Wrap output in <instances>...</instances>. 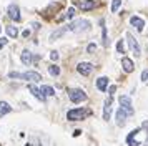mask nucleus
I'll list each match as a JSON object with an SVG mask.
<instances>
[{
  "instance_id": "7c9ffc66",
  "label": "nucleus",
  "mask_w": 148,
  "mask_h": 146,
  "mask_svg": "<svg viewBox=\"0 0 148 146\" xmlns=\"http://www.w3.org/2000/svg\"><path fill=\"white\" fill-rule=\"evenodd\" d=\"M22 35H23L25 38H27V37H30V30H23V33H22Z\"/></svg>"
},
{
  "instance_id": "1a4fd4ad",
  "label": "nucleus",
  "mask_w": 148,
  "mask_h": 146,
  "mask_svg": "<svg viewBox=\"0 0 148 146\" xmlns=\"http://www.w3.org/2000/svg\"><path fill=\"white\" fill-rule=\"evenodd\" d=\"M127 40H128V45H130V50L138 57V55H140V45H138L136 38H135L132 33H127Z\"/></svg>"
},
{
  "instance_id": "a211bd4d",
  "label": "nucleus",
  "mask_w": 148,
  "mask_h": 146,
  "mask_svg": "<svg viewBox=\"0 0 148 146\" xmlns=\"http://www.w3.org/2000/svg\"><path fill=\"white\" fill-rule=\"evenodd\" d=\"M10 111H12V106L8 105L7 101H0V118L5 116V115L10 113Z\"/></svg>"
},
{
  "instance_id": "4be33fe9",
  "label": "nucleus",
  "mask_w": 148,
  "mask_h": 146,
  "mask_svg": "<svg viewBox=\"0 0 148 146\" xmlns=\"http://www.w3.org/2000/svg\"><path fill=\"white\" fill-rule=\"evenodd\" d=\"M40 90H42V93H43V96H53L55 95V90L52 88V86H48V85H43Z\"/></svg>"
},
{
  "instance_id": "bb28decb",
  "label": "nucleus",
  "mask_w": 148,
  "mask_h": 146,
  "mask_svg": "<svg viewBox=\"0 0 148 146\" xmlns=\"http://www.w3.org/2000/svg\"><path fill=\"white\" fill-rule=\"evenodd\" d=\"M141 80L143 81H148V70H143L141 72Z\"/></svg>"
},
{
  "instance_id": "39448f33",
  "label": "nucleus",
  "mask_w": 148,
  "mask_h": 146,
  "mask_svg": "<svg viewBox=\"0 0 148 146\" xmlns=\"http://www.w3.org/2000/svg\"><path fill=\"white\" fill-rule=\"evenodd\" d=\"M75 5L83 12H88V10H93L97 7V0H75Z\"/></svg>"
},
{
  "instance_id": "b1692460",
  "label": "nucleus",
  "mask_w": 148,
  "mask_h": 146,
  "mask_svg": "<svg viewBox=\"0 0 148 146\" xmlns=\"http://www.w3.org/2000/svg\"><path fill=\"white\" fill-rule=\"evenodd\" d=\"M120 5H121V0H113V2H112V12L116 13L118 8H120Z\"/></svg>"
},
{
  "instance_id": "6e6552de",
  "label": "nucleus",
  "mask_w": 148,
  "mask_h": 146,
  "mask_svg": "<svg viewBox=\"0 0 148 146\" xmlns=\"http://www.w3.org/2000/svg\"><path fill=\"white\" fill-rule=\"evenodd\" d=\"M93 68H95V66L92 65V63H88V61H82V63H78V66H77L78 73L83 75V76H88L90 73L93 72Z\"/></svg>"
},
{
  "instance_id": "ddd939ff",
  "label": "nucleus",
  "mask_w": 148,
  "mask_h": 146,
  "mask_svg": "<svg viewBox=\"0 0 148 146\" xmlns=\"http://www.w3.org/2000/svg\"><path fill=\"white\" fill-rule=\"evenodd\" d=\"M121 68H123L127 73H132L135 70V65H133V61H132V60L125 57V58H121Z\"/></svg>"
},
{
  "instance_id": "4468645a",
  "label": "nucleus",
  "mask_w": 148,
  "mask_h": 146,
  "mask_svg": "<svg viewBox=\"0 0 148 146\" xmlns=\"http://www.w3.org/2000/svg\"><path fill=\"white\" fill-rule=\"evenodd\" d=\"M100 25H101V43H103V46H108L110 45V40L107 37V27H105V20L103 18L100 20Z\"/></svg>"
},
{
  "instance_id": "f3484780",
  "label": "nucleus",
  "mask_w": 148,
  "mask_h": 146,
  "mask_svg": "<svg viewBox=\"0 0 148 146\" xmlns=\"http://www.w3.org/2000/svg\"><path fill=\"white\" fill-rule=\"evenodd\" d=\"M20 60H22L23 65H30V63H32V53L28 52V50H23L22 55H20Z\"/></svg>"
},
{
  "instance_id": "c756f323",
  "label": "nucleus",
  "mask_w": 148,
  "mask_h": 146,
  "mask_svg": "<svg viewBox=\"0 0 148 146\" xmlns=\"http://www.w3.org/2000/svg\"><path fill=\"white\" fill-rule=\"evenodd\" d=\"M115 90H116V86H115V85H112L110 88H108V93H110V96L113 95V91H115Z\"/></svg>"
},
{
  "instance_id": "9d476101",
  "label": "nucleus",
  "mask_w": 148,
  "mask_h": 146,
  "mask_svg": "<svg viewBox=\"0 0 148 146\" xmlns=\"http://www.w3.org/2000/svg\"><path fill=\"white\" fill-rule=\"evenodd\" d=\"M112 103H113V100H112V96H108V98L105 100V106H103V119H105V121L110 119V115H112Z\"/></svg>"
},
{
  "instance_id": "c85d7f7f",
  "label": "nucleus",
  "mask_w": 148,
  "mask_h": 146,
  "mask_svg": "<svg viewBox=\"0 0 148 146\" xmlns=\"http://www.w3.org/2000/svg\"><path fill=\"white\" fill-rule=\"evenodd\" d=\"M7 43H8V38H0V48H3Z\"/></svg>"
},
{
  "instance_id": "dca6fc26",
  "label": "nucleus",
  "mask_w": 148,
  "mask_h": 146,
  "mask_svg": "<svg viewBox=\"0 0 148 146\" xmlns=\"http://www.w3.org/2000/svg\"><path fill=\"white\" fill-rule=\"evenodd\" d=\"M108 86V78L107 76H100V78L97 80V88L100 90V91H105Z\"/></svg>"
},
{
  "instance_id": "9b49d317",
  "label": "nucleus",
  "mask_w": 148,
  "mask_h": 146,
  "mask_svg": "<svg viewBox=\"0 0 148 146\" xmlns=\"http://www.w3.org/2000/svg\"><path fill=\"white\" fill-rule=\"evenodd\" d=\"M127 115H128V113L120 106V108H118V111H116V125H118V126H125V125H127Z\"/></svg>"
},
{
  "instance_id": "a878e982",
  "label": "nucleus",
  "mask_w": 148,
  "mask_h": 146,
  "mask_svg": "<svg viewBox=\"0 0 148 146\" xmlns=\"http://www.w3.org/2000/svg\"><path fill=\"white\" fill-rule=\"evenodd\" d=\"M95 50H97V45H95V43H90V45L87 46V52L88 53H93Z\"/></svg>"
},
{
  "instance_id": "20e7f679",
  "label": "nucleus",
  "mask_w": 148,
  "mask_h": 146,
  "mask_svg": "<svg viewBox=\"0 0 148 146\" xmlns=\"http://www.w3.org/2000/svg\"><path fill=\"white\" fill-rule=\"evenodd\" d=\"M68 98L72 103H82L87 100V93L82 88H72V90H68Z\"/></svg>"
},
{
  "instance_id": "393cba45",
  "label": "nucleus",
  "mask_w": 148,
  "mask_h": 146,
  "mask_svg": "<svg viewBox=\"0 0 148 146\" xmlns=\"http://www.w3.org/2000/svg\"><path fill=\"white\" fill-rule=\"evenodd\" d=\"M116 52L118 53H125V43H123V40H120V42L116 43Z\"/></svg>"
},
{
  "instance_id": "412c9836",
  "label": "nucleus",
  "mask_w": 148,
  "mask_h": 146,
  "mask_svg": "<svg viewBox=\"0 0 148 146\" xmlns=\"http://www.w3.org/2000/svg\"><path fill=\"white\" fill-rule=\"evenodd\" d=\"M65 32H68V27H62V28H58L57 32H53L52 35H50V40H57V38H60L62 35Z\"/></svg>"
},
{
  "instance_id": "aec40b11",
  "label": "nucleus",
  "mask_w": 148,
  "mask_h": 146,
  "mask_svg": "<svg viewBox=\"0 0 148 146\" xmlns=\"http://www.w3.org/2000/svg\"><path fill=\"white\" fill-rule=\"evenodd\" d=\"M73 15H75V8H73V7H70L67 12L63 13L62 17H58L57 20H58V22H62V20H67V18H73Z\"/></svg>"
},
{
  "instance_id": "f8f14e48",
  "label": "nucleus",
  "mask_w": 148,
  "mask_h": 146,
  "mask_svg": "<svg viewBox=\"0 0 148 146\" xmlns=\"http://www.w3.org/2000/svg\"><path fill=\"white\" fill-rule=\"evenodd\" d=\"M28 91L32 93V95H34L35 98H38L40 101H45V96H43L42 90H38V88H37V86H35L34 83H30V85H28Z\"/></svg>"
},
{
  "instance_id": "cd10ccee",
  "label": "nucleus",
  "mask_w": 148,
  "mask_h": 146,
  "mask_svg": "<svg viewBox=\"0 0 148 146\" xmlns=\"http://www.w3.org/2000/svg\"><path fill=\"white\" fill-rule=\"evenodd\" d=\"M50 58L53 60V61H57V60H58V52H52L50 53Z\"/></svg>"
},
{
  "instance_id": "0eeeda50",
  "label": "nucleus",
  "mask_w": 148,
  "mask_h": 146,
  "mask_svg": "<svg viewBox=\"0 0 148 146\" xmlns=\"http://www.w3.org/2000/svg\"><path fill=\"white\" fill-rule=\"evenodd\" d=\"M7 13L8 17L12 20H15V22H20L22 17H20V8H18V5H15V3H10L7 8Z\"/></svg>"
},
{
  "instance_id": "7ed1b4c3",
  "label": "nucleus",
  "mask_w": 148,
  "mask_h": 146,
  "mask_svg": "<svg viewBox=\"0 0 148 146\" xmlns=\"http://www.w3.org/2000/svg\"><path fill=\"white\" fill-rule=\"evenodd\" d=\"M67 27H68L70 32L80 33V32H87V30H90V22H88V20H77V22L68 23Z\"/></svg>"
},
{
  "instance_id": "2eb2a0df",
  "label": "nucleus",
  "mask_w": 148,
  "mask_h": 146,
  "mask_svg": "<svg viewBox=\"0 0 148 146\" xmlns=\"http://www.w3.org/2000/svg\"><path fill=\"white\" fill-rule=\"evenodd\" d=\"M130 23H132L133 27H136V30H138V32H141V30H143V27H145V22H143L140 17H132V18H130Z\"/></svg>"
},
{
  "instance_id": "2f4dec72",
  "label": "nucleus",
  "mask_w": 148,
  "mask_h": 146,
  "mask_svg": "<svg viewBox=\"0 0 148 146\" xmlns=\"http://www.w3.org/2000/svg\"><path fill=\"white\" fill-rule=\"evenodd\" d=\"M32 27H34L35 30H38V28H40V25H38V23H32Z\"/></svg>"
},
{
  "instance_id": "f03ea898",
  "label": "nucleus",
  "mask_w": 148,
  "mask_h": 146,
  "mask_svg": "<svg viewBox=\"0 0 148 146\" xmlns=\"http://www.w3.org/2000/svg\"><path fill=\"white\" fill-rule=\"evenodd\" d=\"M10 78H22V80H27V81H40L42 80V75L37 72H25V73H17V72H12L8 73Z\"/></svg>"
},
{
  "instance_id": "423d86ee",
  "label": "nucleus",
  "mask_w": 148,
  "mask_h": 146,
  "mask_svg": "<svg viewBox=\"0 0 148 146\" xmlns=\"http://www.w3.org/2000/svg\"><path fill=\"white\" fill-rule=\"evenodd\" d=\"M120 105H121V108H123L128 115H133V113H135V108H133V105H132V100H130V96H127V95L120 96Z\"/></svg>"
},
{
  "instance_id": "f257e3e1",
  "label": "nucleus",
  "mask_w": 148,
  "mask_h": 146,
  "mask_svg": "<svg viewBox=\"0 0 148 146\" xmlns=\"http://www.w3.org/2000/svg\"><path fill=\"white\" fill-rule=\"evenodd\" d=\"M90 115H92V110H88V108H75V110H70L67 113V119L68 121H80Z\"/></svg>"
},
{
  "instance_id": "5701e85b",
  "label": "nucleus",
  "mask_w": 148,
  "mask_h": 146,
  "mask_svg": "<svg viewBox=\"0 0 148 146\" xmlns=\"http://www.w3.org/2000/svg\"><path fill=\"white\" fill-rule=\"evenodd\" d=\"M48 72H50L52 76H58V75H60V68H58L57 65H50L48 66Z\"/></svg>"
},
{
  "instance_id": "6ab92c4d",
  "label": "nucleus",
  "mask_w": 148,
  "mask_h": 146,
  "mask_svg": "<svg viewBox=\"0 0 148 146\" xmlns=\"http://www.w3.org/2000/svg\"><path fill=\"white\" fill-rule=\"evenodd\" d=\"M5 30H7V35L10 38H17V37H18V28H17V27L8 25V27H5Z\"/></svg>"
}]
</instances>
